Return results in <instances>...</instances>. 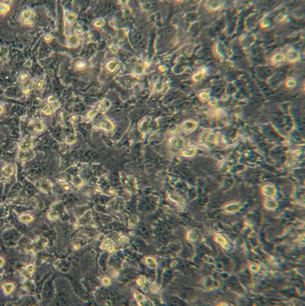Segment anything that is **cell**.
<instances>
[{"label": "cell", "mask_w": 305, "mask_h": 306, "mask_svg": "<svg viewBox=\"0 0 305 306\" xmlns=\"http://www.w3.org/2000/svg\"><path fill=\"white\" fill-rule=\"evenodd\" d=\"M40 184H41V185L39 186L40 190H41L42 192L49 193V190L50 189V182H48V181H44V182H40Z\"/></svg>", "instance_id": "obj_37"}, {"label": "cell", "mask_w": 305, "mask_h": 306, "mask_svg": "<svg viewBox=\"0 0 305 306\" xmlns=\"http://www.w3.org/2000/svg\"><path fill=\"white\" fill-rule=\"evenodd\" d=\"M170 199L172 200L173 202L177 203V204H180V205H182V204L184 203L183 199H182L180 195H178V194H170Z\"/></svg>", "instance_id": "obj_35"}, {"label": "cell", "mask_w": 305, "mask_h": 306, "mask_svg": "<svg viewBox=\"0 0 305 306\" xmlns=\"http://www.w3.org/2000/svg\"><path fill=\"white\" fill-rule=\"evenodd\" d=\"M259 22V21L258 17H256V15H252L251 17H249L248 18V21H247V27L248 28V30H249V29H252L255 26L258 25Z\"/></svg>", "instance_id": "obj_25"}, {"label": "cell", "mask_w": 305, "mask_h": 306, "mask_svg": "<svg viewBox=\"0 0 305 306\" xmlns=\"http://www.w3.org/2000/svg\"><path fill=\"white\" fill-rule=\"evenodd\" d=\"M286 60L291 62H297L301 60V53L295 49H290L285 53Z\"/></svg>", "instance_id": "obj_4"}, {"label": "cell", "mask_w": 305, "mask_h": 306, "mask_svg": "<svg viewBox=\"0 0 305 306\" xmlns=\"http://www.w3.org/2000/svg\"><path fill=\"white\" fill-rule=\"evenodd\" d=\"M145 70H146V67L144 66V64H138V65H136L134 67L132 73H133L134 76L138 77V76L142 75L145 72Z\"/></svg>", "instance_id": "obj_26"}, {"label": "cell", "mask_w": 305, "mask_h": 306, "mask_svg": "<svg viewBox=\"0 0 305 306\" xmlns=\"http://www.w3.org/2000/svg\"><path fill=\"white\" fill-rule=\"evenodd\" d=\"M226 4L225 0H204L205 7L211 11H218L224 7Z\"/></svg>", "instance_id": "obj_3"}, {"label": "cell", "mask_w": 305, "mask_h": 306, "mask_svg": "<svg viewBox=\"0 0 305 306\" xmlns=\"http://www.w3.org/2000/svg\"><path fill=\"white\" fill-rule=\"evenodd\" d=\"M110 283H111V281H110V279L109 278H103V280H102V284L103 285H105V286H108V285H110Z\"/></svg>", "instance_id": "obj_53"}, {"label": "cell", "mask_w": 305, "mask_h": 306, "mask_svg": "<svg viewBox=\"0 0 305 306\" xmlns=\"http://www.w3.org/2000/svg\"><path fill=\"white\" fill-rule=\"evenodd\" d=\"M97 112H98L97 108H93V109H91V110L87 113V115H86L87 119H93V118L96 116Z\"/></svg>", "instance_id": "obj_40"}, {"label": "cell", "mask_w": 305, "mask_h": 306, "mask_svg": "<svg viewBox=\"0 0 305 306\" xmlns=\"http://www.w3.org/2000/svg\"><path fill=\"white\" fill-rule=\"evenodd\" d=\"M259 25L264 28H270V25H271V20L268 17H263L262 19L259 20Z\"/></svg>", "instance_id": "obj_34"}, {"label": "cell", "mask_w": 305, "mask_h": 306, "mask_svg": "<svg viewBox=\"0 0 305 306\" xmlns=\"http://www.w3.org/2000/svg\"><path fill=\"white\" fill-rule=\"evenodd\" d=\"M209 104H210L211 106H216L217 104H218L217 99L215 98V97H213V98H209Z\"/></svg>", "instance_id": "obj_52"}, {"label": "cell", "mask_w": 305, "mask_h": 306, "mask_svg": "<svg viewBox=\"0 0 305 306\" xmlns=\"http://www.w3.org/2000/svg\"><path fill=\"white\" fill-rule=\"evenodd\" d=\"M58 100H57V97L55 95H50L47 99V102H48V105H51V104H54L56 103Z\"/></svg>", "instance_id": "obj_49"}, {"label": "cell", "mask_w": 305, "mask_h": 306, "mask_svg": "<svg viewBox=\"0 0 305 306\" xmlns=\"http://www.w3.org/2000/svg\"><path fill=\"white\" fill-rule=\"evenodd\" d=\"M72 120L73 122L78 123V122H81V121L83 120V118H82V116H73L72 117Z\"/></svg>", "instance_id": "obj_55"}, {"label": "cell", "mask_w": 305, "mask_h": 306, "mask_svg": "<svg viewBox=\"0 0 305 306\" xmlns=\"http://www.w3.org/2000/svg\"><path fill=\"white\" fill-rule=\"evenodd\" d=\"M249 269H250V271H251L253 273H257V272H259V271H260V266H259V264L252 263V264H250Z\"/></svg>", "instance_id": "obj_44"}, {"label": "cell", "mask_w": 305, "mask_h": 306, "mask_svg": "<svg viewBox=\"0 0 305 306\" xmlns=\"http://www.w3.org/2000/svg\"><path fill=\"white\" fill-rule=\"evenodd\" d=\"M31 148H32V140H31V138L28 136L25 138H23L22 141L20 142L19 149L22 151H27V150H29Z\"/></svg>", "instance_id": "obj_14"}, {"label": "cell", "mask_w": 305, "mask_h": 306, "mask_svg": "<svg viewBox=\"0 0 305 306\" xmlns=\"http://www.w3.org/2000/svg\"><path fill=\"white\" fill-rule=\"evenodd\" d=\"M219 306H228V305H227L226 304H221Z\"/></svg>", "instance_id": "obj_62"}, {"label": "cell", "mask_w": 305, "mask_h": 306, "mask_svg": "<svg viewBox=\"0 0 305 306\" xmlns=\"http://www.w3.org/2000/svg\"><path fill=\"white\" fill-rule=\"evenodd\" d=\"M204 77H205V71L204 70H201V71L195 72L193 75V80L195 81V82H199V81L203 80Z\"/></svg>", "instance_id": "obj_28"}, {"label": "cell", "mask_w": 305, "mask_h": 306, "mask_svg": "<svg viewBox=\"0 0 305 306\" xmlns=\"http://www.w3.org/2000/svg\"><path fill=\"white\" fill-rule=\"evenodd\" d=\"M85 66H86V63L84 61H79L75 63V67L78 70H83V68H85Z\"/></svg>", "instance_id": "obj_48"}, {"label": "cell", "mask_w": 305, "mask_h": 306, "mask_svg": "<svg viewBox=\"0 0 305 306\" xmlns=\"http://www.w3.org/2000/svg\"><path fill=\"white\" fill-rule=\"evenodd\" d=\"M217 138L215 133L211 130L204 131L201 136V142L203 145L207 147H214L216 144Z\"/></svg>", "instance_id": "obj_1"}, {"label": "cell", "mask_w": 305, "mask_h": 306, "mask_svg": "<svg viewBox=\"0 0 305 306\" xmlns=\"http://www.w3.org/2000/svg\"><path fill=\"white\" fill-rule=\"evenodd\" d=\"M19 220L24 224H28L33 221V216L28 214H24L19 216Z\"/></svg>", "instance_id": "obj_33"}, {"label": "cell", "mask_w": 305, "mask_h": 306, "mask_svg": "<svg viewBox=\"0 0 305 306\" xmlns=\"http://www.w3.org/2000/svg\"><path fill=\"white\" fill-rule=\"evenodd\" d=\"M265 207L268 209V210H275L277 207H278V203L275 199L273 198H268L266 201H265Z\"/></svg>", "instance_id": "obj_23"}, {"label": "cell", "mask_w": 305, "mask_h": 306, "mask_svg": "<svg viewBox=\"0 0 305 306\" xmlns=\"http://www.w3.org/2000/svg\"><path fill=\"white\" fill-rule=\"evenodd\" d=\"M32 126H33L34 130L37 131V132H41L44 129V124L40 120H35L34 123L32 124Z\"/></svg>", "instance_id": "obj_29"}, {"label": "cell", "mask_w": 305, "mask_h": 306, "mask_svg": "<svg viewBox=\"0 0 305 306\" xmlns=\"http://www.w3.org/2000/svg\"><path fill=\"white\" fill-rule=\"evenodd\" d=\"M197 147L194 144H189L188 146H185L182 149V155L184 157H193L196 154Z\"/></svg>", "instance_id": "obj_13"}, {"label": "cell", "mask_w": 305, "mask_h": 306, "mask_svg": "<svg viewBox=\"0 0 305 306\" xmlns=\"http://www.w3.org/2000/svg\"><path fill=\"white\" fill-rule=\"evenodd\" d=\"M199 97L202 101H206V100H209L210 95L207 92H202V93L199 94Z\"/></svg>", "instance_id": "obj_47"}, {"label": "cell", "mask_w": 305, "mask_h": 306, "mask_svg": "<svg viewBox=\"0 0 305 306\" xmlns=\"http://www.w3.org/2000/svg\"><path fill=\"white\" fill-rule=\"evenodd\" d=\"M145 262H146V265L149 267V268H150V269H156L157 268V261H156V260L154 259V258H152V257H148V258H146V260H145Z\"/></svg>", "instance_id": "obj_27"}, {"label": "cell", "mask_w": 305, "mask_h": 306, "mask_svg": "<svg viewBox=\"0 0 305 306\" xmlns=\"http://www.w3.org/2000/svg\"><path fill=\"white\" fill-rule=\"evenodd\" d=\"M170 145L176 149H182L184 147H185V141L182 138H180V137H174V138H171L169 141Z\"/></svg>", "instance_id": "obj_7"}, {"label": "cell", "mask_w": 305, "mask_h": 306, "mask_svg": "<svg viewBox=\"0 0 305 306\" xmlns=\"http://www.w3.org/2000/svg\"><path fill=\"white\" fill-rule=\"evenodd\" d=\"M75 141H76V137H75V135H73V134H70V135H68V136L66 137V143H67V144L71 145V144H73Z\"/></svg>", "instance_id": "obj_41"}, {"label": "cell", "mask_w": 305, "mask_h": 306, "mask_svg": "<svg viewBox=\"0 0 305 306\" xmlns=\"http://www.w3.org/2000/svg\"><path fill=\"white\" fill-rule=\"evenodd\" d=\"M240 42L242 44V46L244 48H249L251 47L257 40V38L256 36L251 33V32H248V33H245L243 34L241 37H240Z\"/></svg>", "instance_id": "obj_2"}, {"label": "cell", "mask_w": 305, "mask_h": 306, "mask_svg": "<svg viewBox=\"0 0 305 306\" xmlns=\"http://www.w3.org/2000/svg\"><path fill=\"white\" fill-rule=\"evenodd\" d=\"M110 106H111V102L108 99H104L101 102H99L97 105V110L102 113H105L110 108Z\"/></svg>", "instance_id": "obj_17"}, {"label": "cell", "mask_w": 305, "mask_h": 306, "mask_svg": "<svg viewBox=\"0 0 305 306\" xmlns=\"http://www.w3.org/2000/svg\"><path fill=\"white\" fill-rule=\"evenodd\" d=\"M64 18H65V22H66L68 25H71V24H72V23L76 20L77 17H76V15L73 14L72 12L65 11V13H64Z\"/></svg>", "instance_id": "obj_24"}, {"label": "cell", "mask_w": 305, "mask_h": 306, "mask_svg": "<svg viewBox=\"0 0 305 306\" xmlns=\"http://www.w3.org/2000/svg\"><path fill=\"white\" fill-rule=\"evenodd\" d=\"M137 282H138V286H141V287H142V286H144L145 283H146V278L143 277V276H141V277H139V278L138 279Z\"/></svg>", "instance_id": "obj_51"}, {"label": "cell", "mask_w": 305, "mask_h": 306, "mask_svg": "<svg viewBox=\"0 0 305 306\" xmlns=\"http://www.w3.org/2000/svg\"><path fill=\"white\" fill-rule=\"evenodd\" d=\"M2 289H3V292H4L6 294H10V293L14 291V289H15V285H14L13 283H6V284L3 285Z\"/></svg>", "instance_id": "obj_32"}, {"label": "cell", "mask_w": 305, "mask_h": 306, "mask_svg": "<svg viewBox=\"0 0 305 306\" xmlns=\"http://www.w3.org/2000/svg\"><path fill=\"white\" fill-rule=\"evenodd\" d=\"M134 298L136 299V301L138 302V304H139V306H154V304L149 299L146 298L141 293H134Z\"/></svg>", "instance_id": "obj_6"}, {"label": "cell", "mask_w": 305, "mask_h": 306, "mask_svg": "<svg viewBox=\"0 0 305 306\" xmlns=\"http://www.w3.org/2000/svg\"><path fill=\"white\" fill-rule=\"evenodd\" d=\"M14 172H15V167L12 164H6L2 169V174L4 176H6V177H9L11 175H13Z\"/></svg>", "instance_id": "obj_21"}, {"label": "cell", "mask_w": 305, "mask_h": 306, "mask_svg": "<svg viewBox=\"0 0 305 306\" xmlns=\"http://www.w3.org/2000/svg\"><path fill=\"white\" fill-rule=\"evenodd\" d=\"M197 127H198V124H197L196 121H193V120H186V121L182 124L181 129L183 130V131H185V132H193V130H195V129L197 128Z\"/></svg>", "instance_id": "obj_11"}, {"label": "cell", "mask_w": 305, "mask_h": 306, "mask_svg": "<svg viewBox=\"0 0 305 306\" xmlns=\"http://www.w3.org/2000/svg\"><path fill=\"white\" fill-rule=\"evenodd\" d=\"M118 66H119V61L117 60H111L106 63V69H107V71H109L111 72H116L117 70Z\"/></svg>", "instance_id": "obj_22"}, {"label": "cell", "mask_w": 305, "mask_h": 306, "mask_svg": "<svg viewBox=\"0 0 305 306\" xmlns=\"http://www.w3.org/2000/svg\"><path fill=\"white\" fill-rule=\"evenodd\" d=\"M50 39H51V36H50V35H49V34L46 35V37H45V39H46V40H50Z\"/></svg>", "instance_id": "obj_58"}, {"label": "cell", "mask_w": 305, "mask_h": 306, "mask_svg": "<svg viewBox=\"0 0 305 306\" xmlns=\"http://www.w3.org/2000/svg\"><path fill=\"white\" fill-rule=\"evenodd\" d=\"M160 71H165V67H164V66H160Z\"/></svg>", "instance_id": "obj_61"}, {"label": "cell", "mask_w": 305, "mask_h": 306, "mask_svg": "<svg viewBox=\"0 0 305 306\" xmlns=\"http://www.w3.org/2000/svg\"><path fill=\"white\" fill-rule=\"evenodd\" d=\"M59 107H60V103L57 101V102L54 103V104L48 105L44 108L43 112H44L45 115H51V114H52L53 112H55Z\"/></svg>", "instance_id": "obj_20"}, {"label": "cell", "mask_w": 305, "mask_h": 306, "mask_svg": "<svg viewBox=\"0 0 305 306\" xmlns=\"http://www.w3.org/2000/svg\"><path fill=\"white\" fill-rule=\"evenodd\" d=\"M215 240L218 244H220L221 246H223V247H226V246H227V241H226V239L222 235H220V234H216V235H215Z\"/></svg>", "instance_id": "obj_31"}, {"label": "cell", "mask_w": 305, "mask_h": 306, "mask_svg": "<svg viewBox=\"0 0 305 306\" xmlns=\"http://www.w3.org/2000/svg\"><path fill=\"white\" fill-rule=\"evenodd\" d=\"M81 42V39L78 36L76 35H72V36H70L67 39V45L71 48H75L77 47Z\"/></svg>", "instance_id": "obj_19"}, {"label": "cell", "mask_w": 305, "mask_h": 306, "mask_svg": "<svg viewBox=\"0 0 305 306\" xmlns=\"http://www.w3.org/2000/svg\"><path fill=\"white\" fill-rule=\"evenodd\" d=\"M9 11V6L6 3H0V14H6Z\"/></svg>", "instance_id": "obj_38"}, {"label": "cell", "mask_w": 305, "mask_h": 306, "mask_svg": "<svg viewBox=\"0 0 305 306\" xmlns=\"http://www.w3.org/2000/svg\"><path fill=\"white\" fill-rule=\"evenodd\" d=\"M4 262H5V261H4V260H3L2 258H0V267L4 265Z\"/></svg>", "instance_id": "obj_59"}, {"label": "cell", "mask_w": 305, "mask_h": 306, "mask_svg": "<svg viewBox=\"0 0 305 306\" xmlns=\"http://www.w3.org/2000/svg\"><path fill=\"white\" fill-rule=\"evenodd\" d=\"M58 182L65 189V190H67V191H69L70 190V187H69V185H68V183L64 181V180H62V179H60V180H58Z\"/></svg>", "instance_id": "obj_50"}, {"label": "cell", "mask_w": 305, "mask_h": 306, "mask_svg": "<svg viewBox=\"0 0 305 306\" xmlns=\"http://www.w3.org/2000/svg\"><path fill=\"white\" fill-rule=\"evenodd\" d=\"M162 87H163V83H162L158 82V83H155V90L156 91H160L162 89Z\"/></svg>", "instance_id": "obj_54"}, {"label": "cell", "mask_w": 305, "mask_h": 306, "mask_svg": "<svg viewBox=\"0 0 305 306\" xmlns=\"http://www.w3.org/2000/svg\"><path fill=\"white\" fill-rule=\"evenodd\" d=\"M215 52L222 58H228L229 57V54H228V49L227 47L223 43V42H216L215 46Z\"/></svg>", "instance_id": "obj_5"}, {"label": "cell", "mask_w": 305, "mask_h": 306, "mask_svg": "<svg viewBox=\"0 0 305 306\" xmlns=\"http://www.w3.org/2000/svg\"><path fill=\"white\" fill-rule=\"evenodd\" d=\"M201 232L198 230V229H192L191 231H189L188 233V236H187V238L189 241H192V242H195V241H198L201 238Z\"/></svg>", "instance_id": "obj_16"}, {"label": "cell", "mask_w": 305, "mask_h": 306, "mask_svg": "<svg viewBox=\"0 0 305 306\" xmlns=\"http://www.w3.org/2000/svg\"><path fill=\"white\" fill-rule=\"evenodd\" d=\"M58 217H59V214L55 211H50L48 214V218L50 220H56V219H58Z\"/></svg>", "instance_id": "obj_46"}, {"label": "cell", "mask_w": 305, "mask_h": 306, "mask_svg": "<svg viewBox=\"0 0 305 306\" xmlns=\"http://www.w3.org/2000/svg\"><path fill=\"white\" fill-rule=\"evenodd\" d=\"M243 205L242 204H238V203H232L227 205L225 207V211L227 213H237L238 212L241 208H242Z\"/></svg>", "instance_id": "obj_15"}, {"label": "cell", "mask_w": 305, "mask_h": 306, "mask_svg": "<svg viewBox=\"0 0 305 306\" xmlns=\"http://www.w3.org/2000/svg\"><path fill=\"white\" fill-rule=\"evenodd\" d=\"M4 112V108H3V106L0 105V114H2Z\"/></svg>", "instance_id": "obj_60"}, {"label": "cell", "mask_w": 305, "mask_h": 306, "mask_svg": "<svg viewBox=\"0 0 305 306\" xmlns=\"http://www.w3.org/2000/svg\"><path fill=\"white\" fill-rule=\"evenodd\" d=\"M175 1H177V2H182V1H184V0H175Z\"/></svg>", "instance_id": "obj_63"}, {"label": "cell", "mask_w": 305, "mask_h": 306, "mask_svg": "<svg viewBox=\"0 0 305 306\" xmlns=\"http://www.w3.org/2000/svg\"><path fill=\"white\" fill-rule=\"evenodd\" d=\"M72 182V184H73L75 187H81V186L83 184V181L79 176H73Z\"/></svg>", "instance_id": "obj_36"}, {"label": "cell", "mask_w": 305, "mask_h": 306, "mask_svg": "<svg viewBox=\"0 0 305 306\" xmlns=\"http://www.w3.org/2000/svg\"><path fill=\"white\" fill-rule=\"evenodd\" d=\"M277 22L279 23H285V22H288V16L285 15V14H281L277 17L276 18Z\"/></svg>", "instance_id": "obj_39"}, {"label": "cell", "mask_w": 305, "mask_h": 306, "mask_svg": "<svg viewBox=\"0 0 305 306\" xmlns=\"http://www.w3.org/2000/svg\"><path fill=\"white\" fill-rule=\"evenodd\" d=\"M262 193L268 198H273L277 194V190L272 184H266L262 188Z\"/></svg>", "instance_id": "obj_9"}, {"label": "cell", "mask_w": 305, "mask_h": 306, "mask_svg": "<svg viewBox=\"0 0 305 306\" xmlns=\"http://www.w3.org/2000/svg\"><path fill=\"white\" fill-rule=\"evenodd\" d=\"M98 127H99V128H101V129H103L105 131H107V132L112 131L115 128V126H114L113 122L110 121V120H108V119H106V118L101 120L98 123Z\"/></svg>", "instance_id": "obj_12"}, {"label": "cell", "mask_w": 305, "mask_h": 306, "mask_svg": "<svg viewBox=\"0 0 305 306\" xmlns=\"http://www.w3.org/2000/svg\"><path fill=\"white\" fill-rule=\"evenodd\" d=\"M286 61V56H285V53L284 52H277L275 53L272 58H271V63L275 66H278V65H281V63H283L284 61Z\"/></svg>", "instance_id": "obj_10"}, {"label": "cell", "mask_w": 305, "mask_h": 306, "mask_svg": "<svg viewBox=\"0 0 305 306\" xmlns=\"http://www.w3.org/2000/svg\"><path fill=\"white\" fill-rule=\"evenodd\" d=\"M43 84H44V80L43 78H36L33 83H32V85L34 88L38 89V90H40L42 87H43Z\"/></svg>", "instance_id": "obj_30"}, {"label": "cell", "mask_w": 305, "mask_h": 306, "mask_svg": "<svg viewBox=\"0 0 305 306\" xmlns=\"http://www.w3.org/2000/svg\"><path fill=\"white\" fill-rule=\"evenodd\" d=\"M94 27H96V28H102V27L105 25V19L102 18V17H98V18L94 22Z\"/></svg>", "instance_id": "obj_42"}, {"label": "cell", "mask_w": 305, "mask_h": 306, "mask_svg": "<svg viewBox=\"0 0 305 306\" xmlns=\"http://www.w3.org/2000/svg\"><path fill=\"white\" fill-rule=\"evenodd\" d=\"M286 85H287V87H289V88H293V87H295V85H296V81H295L293 78H289V79H287V81H286Z\"/></svg>", "instance_id": "obj_45"}, {"label": "cell", "mask_w": 305, "mask_h": 306, "mask_svg": "<svg viewBox=\"0 0 305 306\" xmlns=\"http://www.w3.org/2000/svg\"><path fill=\"white\" fill-rule=\"evenodd\" d=\"M119 2H120V4H121L122 6H127V5L128 4L129 0H119Z\"/></svg>", "instance_id": "obj_57"}, {"label": "cell", "mask_w": 305, "mask_h": 306, "mask_svg": "<svg viewBox=\"0 0 305 306\" xmlns=\"http://www.w3.org/2000/svg\"><path fill=\"white\" fill-rule=\"evenodd\" d=\"M33 17H34V13L32 10L30 9H26L22 12V15H21V19L23 21L24 24H27V25H30L32 24V21H33Z\"/></svg>", "instance_id": "obj_8"}, {"label": "cell", "mask_w": 305, "mask_h": 306, "mask_svg": "<svg viewBox=\"0 0 305 306\" xmlns=\"http://www.w3.org/2000/svg\"><path fill=\"white\" fill-rule=\"evenodd\" d=\"M128 241V238H127V237H125V236H121L120 238H119V242L121 243V244H125V243H127Z\"/></svg>", "instance_id": "obj_56"}, {"label": "cell", "mask_w": 305, "mask_h": 306, "mask_svg": "<svg viewBox=\"0 0 305 306\" xmlns=\"http://www.w3.org/2000/svg\"><path fill=\"white\" fill-rule=\"evenodd\" d=\"M101 248L103 249H105L109 252H114L116 250V246L114 244V242L110 239H105L103 241L102 245H101Z\"/></svg>", "instance_id": "obj_18"}, {"label": "cell", "mask_w": 305, "mask_h": 306, "mask_svg": "<svg viewBox=\"0 0 305 306\" xmlns=\"http://www.w3.org/2000/svg\"><path fill=\"white\" fill-rule=\"evenodd\" d=\"M35 271V265L33 264H28L25 267V271L28 274V275H31Z\"/></svg>", "instance_id": "obj_43"}]
</instances>
